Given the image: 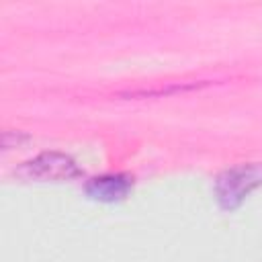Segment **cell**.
Returning a JSON list of instances; mask_svg holds the SVG:
<instances>
[{
	"mask_svg": "<svg viewBox=\"0 0 262 262\" xmlns=\"http://www.w3.org/2000/svg\"><path fill=\"white\" fill-rule=\"evenodd\" d=\"M262 184V166L260 164H248V166H237L231 170H225L217 182V199L225 209L237 207L246 194H250L256 186Z\"/></svg>",
	"mask_w": 262,
	"mask_h": 262,
	"instance_id": "cell-1",
	"label": "cell"
},
{
	"mask_svg": "<svg viewBox=\"0 0 262 262\" xmlns=\"http://www.w3.org/2000/svg\"><path fill=\"white\" fill-rule=\"evenodd\" d=\"M129 178L115 174V176H100V178H92L86 186L88 194L98 199V201H119L127 194L129 190Z\"/></svg>",
	"mask_w": 262,
	"mask_h": 262,
	"instance_id": "cell-2",
	"label": "cell"
},
{
	"mask_svg": "<svg viewBox=\"0 0 262 262\" xmlns=\"http://www.w3.org/2000/svg\"><path fill=\"white\" fill-rule=\"evenodd\" d=\"M31 170V174H37V176H43V178H59V176H72L76 174V166L70 158L66 156H57V154H45L41 158H37L35 162H29L27 166Z\"/></svg>",
	"mask_w": 262,
	"mask_h": 262,
	"instance_id": "cell-3",
	"label": "cell"
}]
</instances>
